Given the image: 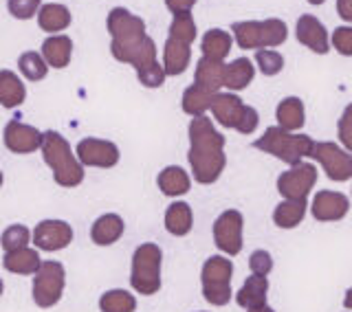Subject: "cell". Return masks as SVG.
Instances as JSON below:
<instances>
[{"label": "cell", "mask_w": 352, "mask_h": 312, "mask_svg": "<svg viewBox=\"0 0 352 312\" xmlns=\"http://www.w3.org/2000/svg\"><path fill=\"white\" fill-rule=\"evenodd\" d=\"M187 159L192 165V176L196 183L212 185L225 172V137L214 128L212 119L194 117L190 124V152Z\"/></svg>", "instance_id": "obj_1"}, {"label": "cell", "mask_w": 352, "mask_h": 312, "mask_svg": "<svg viewBox=\"0 0 352 312\" xmlns=\"http://www.w3.org/2000/svg\"><path fill=\"white\" fill-rule=\"evenodd\" d=\"M42 159L51 167L53 181L60 187L73 189L84 181V167L77 161V156L71 150V143L66 141L60 132L47 130L42 132Z\"/></svg>", "instance_id": "obj_2"}, {"label": "cell", "mask_w": 352, "mask_h": 312, "mask_svg": "<svg viewBox=\"0 0 352 312\" xmlns=\"http://www.w3.org/2000/svg\"><path fill=\"white\" fill-rule=\"evenodd\" d=\"M161 264L163 251L159 244L146 242L135 249L130 266V286L135 293L152 297L161 291Z\"/></svg>", "instance_id": "obj_3"}, {"label": "cell", "mask_w": 352, "mask_h": 312, "mask_svg": "<svg viewBox=\"0 0 352 312\" xmlns=\"http://www.w3.org/2000/svg\"><path fill=\"white\" fill-rule=\"evenodd\" d=\"M313 143L315 141L308 135H295V132H286L278 126H271L264 130V135L260 139L253 141V148L273 154L275 159H280L289 165H297L311 154Z\"/></svg>", "instance_id": "obj_4"}, {"label": "cell", "mask_w": 352, "mask_h": 312, "mask_svg": "<svg viewBox=\"0 0 352 312\" xmlns=\"http://www.w3.org/2000/svg\"><path fill=\"white\" fill-rule=\"evenodd\" d=\"M236 42L240 49H271V47H280V44L289 36V29H286V22L278 18H269V20H245V22H234L231 25Z\"/></svg>", "instance_id": "obj_5"}, {"label": "cell", "mask_w": 352, "mask_h": 312, "mask_svg": "<svg viewBox=\"0 0 352 312\" xmlns=\"http://www.w3.org/2000/svg\"><path fill=\"white\" fill-rule=\"evenodd\" d=\"M231 275H234V264L223 255H212L201 271L203 297L212 306H227L231 302Z\"/></svg>", "instance_id": "obj_6"}, {"label": "cell", "mask_w": 352, "mask_h": 312, "mask_svg": "<svg viewBox=\"0 0 352 312\" xmlns=\"http://www.w3.org/2000/svg\"><path fill=\"white\" fill-rule=\"evenodd\" d=\"M66 286V271L62 262L47 260L33 275V302L38 308H53L60 304Z\"/></svg>", "instance_id": "obj_7"}, {"label": "cell", "mask_w": 352, "mask_h": 312, "mask_svg": "<svg viewBox=\"0 0 352 312\" xmlns=\"http://www.w3.org/2000/svg\"><path fill=\"white\" fill-rule=\"evenodd\" d=\"M308 156L322 163L324 172L330 181L346 183L352 178V156L344 148L335 146V143H330V141L313 143V150Z\"/></svg>", "instance_id": "obj_8"}, {"label": "cell", "mask_w": 352, "mask_h": 312, "mask_svg": "<svg viewBox=\"0 0 352 312\" xmlns=\"http://www.w3.org/2000/svg\"><path fill=\"white\" fill-rule=\"evenodd\" d=\"M242 229H245V218L238 209L223 211L214 222V244L218 251L225 255H238L242 251Z\"/></svg>", "instance_id": "obj_9"}, {"label": "cell", "mask_w": 352, "mask_h": 312, "mask_svg": "<svg viewBox=\"0 0 352 312\" xmlns=\"http://www.w3.org/2000/svg\"><path fill=\"white\" fill-rule=\"evenodd\" d=\"M315 183H317V167L311 163H297L291 165L289 172L280 174L278 192L286 200H306Z\"/></svg>", "instance_id": "obj_10"}, {"label": "cell", "mask_w": 352, "mask_h": 312, "mask_svg": "<svg viewBox=\"0 0 352 312\" xmlns=\"http://www.w3.org/2000/svg\"><path fill=\"white\" fill-rule=\"evenodd\" d=\"M75 156L82 167H102V170H110V167H115L119 163L121 154L113 141L86 137L77 143Z\"/></svg>", "instance_id": "obj_11"}, {"label": "cell", "mask_w": 352, "mask_h": 312, "mask_svg": "<svg viewBox=\"0 0 352 312\" xmlns=\"http://www.w3.org/2000/svg\"><path fill=\"white\" fill-rule=\"evenodd\" d=\"M31 242L38 251H62L73 242V227L66 220H42L31 231Z\"/></svg>", "instance_id": "obj_12"}, {"label": "cell", "mask_w": 352, "mask_h": 312, "mask_svg": "<svg viewBox=\"0 0 352 312\" xmlns=\"http://www.w3.org/2000/svg\"><path fill=\"white\" fill-rule=\"evenodd\" d=\"M106 27L110 36H113V42H135L146 36V22H143V18L130 14L126 7L110 9Z\"/></svg>", "instance_id": "obj_13"}, {"label": "cell", "mask_w": 352, "mask_h": 312, "mask_svg": "<svg viewBox=\"0 0 352 312\" xmlns=\"http://www.w3.org/2000/svg\"><path fill=\"white\" fill-rule=\"evenodd\" d=\"M3 143L14 154H31L42 146V132L22 121H9L3 130Z\"/></svg>", "instance_id": "obj_14"}, {"label": "cell", "mask_w": 352, "mask_h": 312, "mask_svg": "<svg viewBox=\"0 0 352 312\" xmlns=\"http://www.w3.org/2000/svg\"><path fill=\"white\" fill-rule=\"evenodd\" d=\"M110 53L119 62H126L135 69L157 60V44L152 38L143 36L135 42H110Z\"/></svg>", "instance_id": "obj_15"}, {"label": "cell", "mask_w": 352, "mask_h": 312, "mask_svg": "<svg viewBox=\"0 0 352 312\" xmlns=\"http://www.w3.org/2000/svg\"><path fill=\"white\" fill-rule=\"evenodd\" d=\"M350 211V200L341 192H317L311 203V214L317 222H337L344 220Z\"/></svg>", "instance_id": "obj_16"}, {"label": "cell", "mask_w": 352, "mask_h": 312, "mask_svg": "<svg viewBox=\"0 0 352 312\" xmlns=\"http://www.w3.org/2000/svg\"><path fill=\"white\" fill-rule=\"evenodd\" d=\"M297 40H300L304 47H308L311 51L326 55L330 51V40H328V31L326 27L319 22L315 16L304 14L297 20Z\"/></svg>", "instance_id": "obj_17"}, {"label": "cell", "mask_w": 352, "mask_h": 312, "mask_svg": "<svg viewBox=\"0 0 352 312\" xmlns=\"http://www.w3.org/2000/svg\"><path fill=\"white\" fill-rule=\"evenodd\" d=\"M209 110H212L214 119L223 128H234L236 130L242 110H245V104H242V99L238 95H234V93H216Z\"/></svg>", "instance_id": "obj_18"}, {"label": "cell", "mask_w": 352, "mask_h": 312, "mask_svg": "<svg viewBox=\"0 0 352 312\" xmlns=\"http://www.w3.org/2000/svg\"><path fill=\"white\" fill-rule=\"evenodd\" d=\"M126 231V222L119 214H104L91 225V240L97 247H110L117 240H121Z\"/></svg>", "instance_id": "obj_19"}, {"label": "cell", "mask_w": 352, "mask_h": 312, "mask_svg": "<svg viewBox=\"0 0 352 312\" xmlns=\"http://www.w3.org/2000/svg\"><path fill=\"white\" fill-rule=\"evenodd\" d=\"M165 231L174 238H183L192 231L194 227V211L192 207L183 203V200H176L168 209H165Z\"/></svg>", "instance_id": "obj_20"}, {"label": "cell", "mask_w": 352, "mask_h": 312, "mask_svg": "<svg viewBox=\"0 0 352 312\" xmlns=\"http://www.w3.org/2000/svg\"><path fill=\"white\" fill-rule=\"evenodd\" d=\"M42 58L47 66L53 69H66L73 58V40L69 36H51L42 42Z\"/></svg>", "instance_id": "obj_21"}, {"label": "cell", "mask_w": 352, "mask_h": 312, "mask_svg": "<svg viewBox=\"0 0 352 312\" xmlns=\"http://www.w3.org/2000/svg\"><path fill=\"white\" fill-rule=\"evenodd\" d=\"M40 253L38 249H18V251H9L3 255V269L7 273L14 275H36V271L40 269Z\"/></svg>", "instance_id": "obj_22"}, {"label": "cell", "mask_w": 352, "mask_h": 312, "mask_svg": "<svg viewBox=\"0 0 352 312\" xmlns=\"http://www.w3.org/2000/svg\"><path fill=\"white\" fill-rule=\"evenodd\" d=\"M157 185L165 196L179 198L192 189V178L181 165H168L165 170H161V174L157 178Z\"/></svg>", "instance_id": "obj_23"}, {"label": "cell", "mask_w": 352, "mask_h": 312, "mask_svg": "<svg viewBox=\"0 0 352 312\" xmlns=\"http://www.w3.org/2000/svg\"><path fill=\"white\" fill-rule=\"evenodd\" d=\"M267 293H269V280L260 275H251L247 277V282L242 284V288L236 295V302L240 308L253 310L260 306H267Z\"/></svg>", "instance_id": "obj_24"}, {"label": "cell", "mask_w": 352, "mask_h": 312, "mask_svg": "<svg viewBox=\"0 0 352 312\" xmlns=\"http://www.w3.org/2000/svg\"><path fill=\"white\" fill-rule=\"evenodd\" d=\"M275 119H278V128L286 132H297L306 124V110L300 97H286L278 104L275 110Z\"/></svg>", "instance_id": "obj_25"}, {"label": "cell", "mask_w": 352, "mask_h": 312, "mask_svg": "<svg viewBox=\"0 0 352 312\" xmlns=\"http://www.w3.org/2000/svg\"><path fill=\"white\" fill-rule=\"evenodd\" d=\"M190 60H192L190 44L168 38V42H165V49H163V71H165V75L176 77V75L185 73Z\"/></svg>", "instance_id": "obj_26"}, {"label": "cell", "mask_w": 352, "mask_h": 312, "mask_svg": "<svg viewBox=\"0 0 352 312\" xmlns=\"http://www.w3.org/2000/svg\"><path fill=\"white\" fill-rule=\"evenodd\" d=\"M225 82V62H214L201 58L196 64V73H194V84L209 93H218V88H223Z\"/></svg>", "instance_id": "obj_27"}, {"label": "cell", "mask_w": 352, "mask_h": 312, "mask_svg": "<svg viewBox=\"0 0 352 312\" xmlns=\"http://www.w3.org/2000/svg\"><path fill=\"white\" fill-rule=\"evenodd\" d=\"M27 88L14 71H0V106L3 108H18L25 104Z\"/></svg>", "instance_id": "obj_28"}, {"label": "cell", "mask_w": 352, "mask_h": 312, "mask_svg": "<svg viewBox=\"0 0 352 312\" xmlns=\"http://www.w3.org/2000/svg\"><path fill=\"white\" fill-rule=\"evenodd\" d=\"M256 75V66L249 58H238L231 64H225V82L223 86L229 91H245V88L253 82Z\"/></svg>", "instance_id": "obj_29"}, {"label": "cell", "mask_w": 352, "mask_h": 312, "mask_svg": "<svg viewBox=\"0 0 352 312\" xmlns=\"http://www.w3.org/2000/svg\"><path fill=\"white\" fill-rule=\"evenodd\" d=\"M38 25L42 31H47V33L64 31L71 25V11H69V7H64L60 3L42 5L38 11Z\"/></svg>", "instance_id": "obj_30"}, {"label": "cell", "mask_w": 352, "mask_h": 312, "mask_svg": "<svg viewBox=\"0 0 352 312\" xmlns=\"http://www.w3.org/2000/svg\"><path fill=\"white\" fill-rule=\"evenodd\" d=\"M203 58L214 62H225V58L231 51V36L223 29H209L201 42Z\"/></svg>", "instance_id": "obj_31"}, {"label": "cell", "mask_w": 352, "mask_h": 312, "mask_svg": "<svg viewBox=\"0 0 352 312\" xmlns=\"http://www.w3.org/2000/svg\"><path fill=\"white\" fill-rule=\"evenodd\" d=\"M306 200H282L273 211V222L280 229H295L306 216Z\"/></svg>", "instance_id": "obj_32"}, {"label": "cell", "mask_w": 352, "mask_h": 312, "mask_svg": "<svg viewBox=\"0 0 352 312\" xmlns=\"http://www.w3.org/2000/svg\"><path fill=\"white\" fill-rule=\"evenodd\" d=\"M216 93H209L205 88H201L198 84H192L190 88H185L183 99H181V108L185 115L190 117H203L209 106H212V99Z\"/></svg>", "instance_id": "obj_33"}, {"label": "cell", "mask_w": 352, "mask_h": 312, "mask_svg": "<svg viewBox=\"0 0 352 312\" xmlns=\"http://www.w3.org/2000/svg\"><path fill=\"white\" fill-rule=\"evenodd\" d=\"M99 310L102 312H135L137 297L128 291H121V288H113V291H106L99 297Z\"/></svg>", "instance_id": "obj_34"}, {"label": "cell", "mask_w": 352, "mask_h": 312, "mask_svg": "<svg viewBox=\"0 0 352 312\" xmlns=\"http://www.w3.org/2000/svg\"><path fill=\"white\" fill-rule=\"evenodd\" d=\"M18 69L22 73V77H27L29 82H40L47 77L49 73V66L44 62V58L36 51H27L22 53L18 58Z\"/></svg>", "instance_id": "obj_35"}, {"label": "cell", "mask_w": 352, "mask_h": 312, "mask_svg": "<svg viewBox=\"0 0 352 312\" xmlns=\"http://www.w3.org/2000/svg\"><path fill=\"white\" fill-rule=\"evenodd\" d=\"M29 242H31V231L25 225H11L3 231V236H0V247H3L5 253L27 249Z\"/></svg>", "instance_id": "obj_36"}, {"label": "cell", "mask_w": 352, "mask_h": 312, "mask_svg": "<svg viewBox=\"0 0 352 312\" xmlns=\"http://www.w3.org/2000/svg\"><path fill=\"white\" fill-rule=\"evenodd\" d=\"M170 38L185 42L192 47V42L196 40V22L192 18V14H179L174 16L172 25H170Z\"/></svg>", "instance_id": "obj_37"}, {"label": "cell", "mask_w": 352, "mask_h": 312, "mask_svg": "<svg viewBox=\"0 0 352 312\" xmlns=\"http://www.w3.org/2000/svg\"><path fill=\"white\" fill-rule=\"evenodd\" d=\"M256 64L262 75L273 77L284 69V58L273 49H258L256 51Z\"/></svg>", "instance_id": "obj_38"}, {"label": "cell", "mask_w": 352, "mask_h": 312, "mask_svg": "<svg viewBox=\"0 0 352 312\" xmlns=\"http://www.w3.org/2000/svg\"><path fill=\"white\" fill-rule=\"evenodd\" d=\"M137 77L146 88H161L168 75H165V71H163V64H159L157 60H154V62L143 64L141 69H137Z\"/></svg>", "instance_id": "obj_39"}, {"label": "cell", "mask_w": 352, "mask_h": 312, "mask_svg": "<svg viewBox=\"0 0 352 312\" xmlns=\"http://www.w3.org/2000/svg\"><path fill=\"white\" fill-rule=\"evenodd\" d=\"M42 0H7L9 14L18 20H29L40 11Z\"/></svg>", "instance_id": "obj_40"}, {"label": "cell", "mask_w": 352, "mask_h": 312, "mask_svg": "<svg viewBox=\"0 0 352 312\" xmlns=\"http://www.w3.org/2000/svg\"><path fill=\"white\" fill-rule=\"evenodd\" d=\"M249 269L251 275H260V277H267L273 271V258L269 251L258 249L249 255Z\"/></svg>", "instance_id": "obj_41"}, {"label": "cell", "mask_w": 352, "mask_h": 312, "mask_svg": "<svg viewBox=\"0 0 352 312\" xmlns=\"http://www.w3.org/2000/svg\"><path fill=\"white\" fill-rule=\"evenodd\" d=\"M330 42H333V47L337 49V53L350 58V55H352V27H337L333 31V38H330Z\"/></svg>", "instance_id": "obj_42"}, {"label": "cell", "mask_w": 352, "mask_h": 312, "mask_svg": "<svg viewBox=\"0 0 352 312\" xmlns=\"http://www.w3.org/2000/svg\"><path fill=\"white\" fill-rule=\"evenodd\" d=\"M337 132H339V141L341 146H344L346 150L352 152V104L346 106L344 115H341L339 124H337Z\"/></svg>", "instance_id": "obj_43"}, {"label": "cell", "mask_w": 352, "mask_h": 312, "mask_svg": "<svg viewBox=\"0 0 352 312\" xmlns=\"http://www.w3.org/2000/svg\"><path fill=\"white\" fill-rule=\"evenodd\" d=\"M258 124H260L258 110L253 108V106H245V110H242V115H240V121H238L236 130L240 132V135H251V132H256Z\"/></svg>", "instance_id": "obj_44"}, {"label": "cell", "mask_w": 352, "mask_h": 312, "mask_svg": "<svg viewBox=\"0 0 352 312\" xmlns=\"http://www.w3.org/2000/svg\"><path fill=\"white\" fill-rule=\"evenodd\" d=\"M194 5H196V0H165V7H168L174 16H179V14H190Z\"/></svg>", "instance_id": "obj_45"}, {"label": "cell", "mask_w": 352, "mask_h": 312, "mask_svg": "<svg viewBox=\"0 0 352 312\" xmlns=\"http://www.w3.org/2000/svg\"><path fill=\"white\" fill-rule=\"evenodd\" d=\"M337 11L346 22H352V0H337Z\"/></svg>", "instance_id": "obj_46"}, {"label": "cell", "mask_w": 352, "mask_h": 312, "mask_svg": "<svg viewBox=\"0 0 352 312\" xmlns=\"http://www.w3.org/2000/svg\"><path fill=\"white\" fill-rule=\"evenodd\" d=\"M344 308L352 310V288H348V291H346V297H344Z\"/></svg>", "instance_id": "obj_47"}, {"label": "cell", "mask_w": 352, "mask_h": 312, "mask_svg": "<svg viewBox=\"0 0 352 312\" xmlns=\"http://www.w3.org/2000/svg\"><path fill=\"white\" fill-rule=\"evenodd\" d=\"M247 312H275L271 306H260V308H253V310H247Z\"/></svg>", "instance_id": "obj_48"}, {"label": "cell", "mask_w": 352, "mask_h": 312, "mask_svg": "<svg viewBox=\"0 0 352 312\" xmlns=\"http://www.w3.org/2000/svg\"><path fill=\"white\" fill-rule=\"evenodd\" d=\"M308 3H311V5H324L326 0H308Z\"/></svg>", "instance_id": "obj_49"}, {"label": "cell", "mask_w": 352, "mask_h": 312, "mask_svg": "<svg viewBox=\"0 0 352 312\" xmlns=\"http://www.w3.org/2000/svg\"><path fill=\"white\" fill-rule=\"evenodd\" d=\"M3 293H5V284H3V280H0V297H3Z\"/></svg>", "instance_id": "obj_50"}, {"label": "cell", "mask_w": 352, "mask_h": 312, "mask_svg": "<svg viewBox=\"0 0 352 312\" xmlns=\"http://www.w3.org/2000/svg\"><path fill=\"white\" fill-rule=\"evenodd\" d=\"M3 181H5V176H3V172H0V187H3Z\"/></svg>", "instance_id": "obj_51"}]
</instances>
